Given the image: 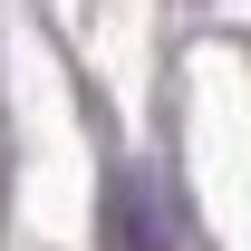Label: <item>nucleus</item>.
Wrapping results in <instances>:
<instances>
[{"instance_id":"obj_1","label":"nucleus","mask_w":251,"mask_h":251,"mask_svg":"<svg viewBox=\"0 0 251 251\" xmlns=\"http://www.w3.org/2000/svg\"><path fill=\"white\" fill-rule=\"evenodd\" d=\"M174 193H164L155 164H116L106 174V242L116 251H174Z\"/></svg>"}]
</instances>
